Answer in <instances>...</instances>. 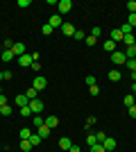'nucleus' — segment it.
<instances>
[{
	"mask_svg": "<svg viewBox=\"0 0 136 152\" xmlns=\"http://www.w3.org/2000/svg\"><path fill=\"white\" fill-rule=\"evenodd\" d=\"M109 80H111V82H120V80H123L120 70H109Z\"/></svg>",
	"mask_w": 136,
	"mask_h": 152,
	"instance_id": "nucleus-16",
	"label": "nucleus"
},
{
	"mask_svg": "<svg viewBox=\"0 0 136 152\" xmlns=\"http://www.w3.org/2000/svg\"><path fill=\"white\" fill-rule=\"evenodd\" d=\"M27 100H36V98H39V91L34 89V86H30V89H27Z\"/></svg>",
	"mask_w": 136,
	"mask_h": 152,
	"instance_id": "nucleus-17",
	"label": "nucleus"
},
{
	"mask_svg": "<svg viewBox=\"0 0 136 152\" xmlns=\"http://www.w3.org/2000/svg\"><path fill=\"white\" fill-rule=\"evenodd\" d=\"M20 116H25V118H32V109H30V104H27V107H20Z\"/></svg>",
	"mask_w": 136,
	"mask_h": 152,
	"instance_id": "nucleus-25",
	"label": "nucleus"
},
{
	"mask_svg": "<svg viewBox=\"0 0 136 152\" xmlns=\"http://www.w3.org/2000/svg\"><path fill=\"white\" fill-rule=\"evenodd\" d=\"M12 52H14V57H23L25 55V43H14Z\"/></svg>",
	"mask_w": 136,
	"mask_h": 152,
	"instance_id": "nucleus-6",
	"label": "nucleus"
},
{
	"mask_svg": "<svg viewBox=\"0 0 136 152\" xmlns=\"http://www.w3.org/2000/svg\"><path fill=\"white\" fill-rule=\"evenodd\" d=\"M0 93H2V89H0Z\"/></svg>",
	"mask_w": 136,
	"mask_h": 152,
	"instance_id": "nucleus-51",
	"label": "nucleus"
},
{
	"mask_svg": "<svg viewBox=\"0 0 136 152\" xmlns=\"http://www.w3.org/2000/svg\"><path fill=\"white\" fill-rule=\"evenodd\" d=\"M32 86H34L36 91H43L45 86H48V80H45L43 75H36V77H34V82H32Z\"/></svg>",
	"mask_w": 136,
	"mask_h": 152,
	"instance_id": "nucleus-2",
	"label": "nucleus"
},
{
	"mask_svg": "<svg viewBox=\"0 0 136 152\" xmlns=\"http://www.w3.org/2000/svg\"><path fill=\"white\" fill-rule=\"evenodd\" d=\"M0 114H2V116H9V114H12V107H9V104L0 107Z\"/></svg>",
	"mask_w": 136,
	"mask_h": 152,
	"instance_id": "nucleus-32",
	"label": "nucleus"
},
{
	"mask_svg": "<svg viewBox=\"0 0 136 152\" xmlns=\"http://www.w3.org/2000/svg\"><path fill=\"white\" fill-rule=\"evenodd\" d=\"M95 136H97V143H102V141H104V139H107V134H104V132H97V134H95Z\"/></svg>",
	"mask_w": 136,
	"mask_h": 152,
	"instance_id": "nucleus-41",
	"label": "nucleus"
},
{
	"mask_svg": "<svg viewBox=\"0 0 136 152\" xmlns=\"http://www.w3.org/2000/svg\"><path fill=\"white\" fill-rule=\"evenodd\" d=\"M36 134H39L41 139H50V127H48V125H41Z\"/></svg>",
	"mask_w": 136,
	"mask_h": 152,
	"instance_id": "nucleus-13",
	"label": "nucleus"
},
{
	"mask_svg": "<svg viewBox=\"0 0 136 152\" xmlns=\"http://www.w3.org/2000/svg\"><path fill=\"white\" fill-rule=\"evenodd\" d=\"M86 145H89V148L97 145V136H95V134H89V136H86Z\"/></svg>",
	"mask_w": 136,
	"mask_h": 152,
	"instance_id": "nucleus-18",
	"label": "nucleus"
},
{
	"mask_svg": "<svg viewBox=\"0 0 136 152\" xmlns=\"http://www.w3.org/2000/svg\"><path fill=\"white\" fill-rule=\"evenodd\" d=\"M93 123H95V116H89V118H86V129H89Z\"/></svg>",
	"mask_w": 136,
	"mask_h": 152,
	"instance_id": "nucleus-40",
	"label": "nucleus"
},
{
	"mask_svg": "<svg viewBox=\"0 0 136 152\" xmlns=\"http://www.w3.org/2000/svg\"><path fill=\"white\" fill-rule=\"evenodd\" d=\"M2 61H14V52L12 50H2Z\"/></svg>",
	"mask_w": 136,
	"mask_h": 152,
	"instance_id": "nucleus-24",
	"label": "nucleus"
},
{
	"mask_svg": "<svg viewBox=\"0 0 136 152\" xmlns=\"http://www.w3.org/2000/svg\"><path fill=\"white\" fill-rule=\"evenodd\" d=\"M134 100H136L134 95H125V98H123V104H125V107H127V109H129L132 104H134Z\"/></svg>",
	"mask_w": 136,
	"mask_h": 152,
	"instance_id": "nucleus-21",
	"label": "nucleus"
},
{
	"mask_svg": "<svg viewBox=\"0 0 136 152\" xmlns=\"http://www.w3.org/2000/svg\"><path fill=\"white\" fill-rule=\"evenodd\" d=\"M14 102H16L18 107H27V104H30V100H27L25 93H23V95H16V100H14Z\"/></svg>",
	"mask_w": 136,
	"mask_h": 152,
	"instance_id": "nucleus-11",
	"label": "nucleus"
},
{
	"mask_svg": "<svg viewBox=\"0 0 136 152\" xmlns=\"http://www.w3.org/2000/svg\"><path fill=\"white\" fill-rule=\"evenodd\" d=\"M127 68H129V73H134L136 70V59H127Z\"/></svg>",
	"mask_w": 136,
	"mask_h": 152,
	"instance_id": "nucleus-30",
	"label": "nucleus"
},
{
	"mask_svg": "<svg viewBox=\"0 0 136 152\" xmlns=\"http://www.w3.org/2000/svg\"><path fill=\"white\" fill-rule=\"evenodd\" d=\"M95 43H97V39L89 34V37H86V45H95Z\"/></svg>",
	"mask_w": 136,
	"mask_h": 152,
	"instance_id": "nucleus-35",
	"label": "nucleus"
},
{
	"mask_svg": "<svg viewBox=\"0 0 136 152\" xmlns=\"http://www.w3.org/2000/svg\"><path fill=\"white\" fill-rule=\"evenodd\" d=\"M2 80H12V73H9V70H2Z\"/></svg>",
	"mask_w": 136,
	"mask_h": 152,
	"instance_id": "nucleus-43",
	"label": "nucleus"
},
{
	"mask_svg": "<svg viewBox=\"0 0 136 152\" xmlns=\"http://www.w3.org/2000/svg\"><path fill=\"white\" fill-rule=\"evenodd\" d=\"M32 123L36 127H41V125H45V118H41V116H32Z\"/></svg>",
	"mask_w": 136,
	"mask_h": 152,
	"instance_id": "nucleus-26",
	"label": "nucleus"
},
{
	"mask_svg": "<svg viewBox=\"0 0 136 152\" xmlns=\"http://www.w3.org/2000/svg\"><path fill=\"white\" fill-rule=\"evenodd\" d=\"M68 152H82V150H79V145H73V148H71Z\"/></svg>",
	"mask_w": 136,
	"mask_h": 152,
	"instance_id": "nucleus-46",
	"label": "nucleus"
},
{
	"mask_svg": "<svg viewBox=\"0 0 136 152\" xmlns=\"http://www.w3.org/2000/svg\"><path fill=\"white\" fill-rule=\"evenodd\" d=\"M0 80H2V70H0Z\"/></svg>",
	"mask_w": 136,
	"mask_h": 152,
	"instance_id": "nucleus-49",
	"label": "nucleus"
},
{
	"mask_svg": "<svg viewBox=\"0 0 136 152\" xmlns=\"http://www.w3.org/2000/svg\"><path fill=\"white\" fill-rule=\"evenodd\" d=\"M123 32H120V27H116V30H111V41H113V43H118V41H123Z\"/></svg>",
	"mask_w": 136,
	"mask_h": 152,
	"instance_id": "nucleus-9",
	"label": "nucleus"
},
{
	"mask_svg": "<svg viewBox=\"0 0 136 152\" xmlns=\"http://www.w3.org/2000/svg\"><path fill=\"white\" fill-rule=\"evenodd\" d=\"M127 9H129V14H136V0H129V2H127Z\"/></svg>",
	"mask_w": 136,
	"mask_h": 152,
	"instance_id": "nucleus-31",
	"label": "nucleus"
},
{
	"mask_svg": "<svg viewBox=\"0 0 136 152\" xmlns=\"http://www.w3.org/2000/svg\"><path fill=\"white\" fill-rule=\"evenodd\" d=\"M100 34H102V27H97V25H95V27H91V37H95V39H97Z\"/></svg>",
	"mask_w": 136,
	"mask_h": 152,
	"instance_id": "nucleus-28",
	"label": "nucleus"
},
{
	"mask_svg": "<svg viewBox=\"0 0 136 152\" xmlns=\"http://www.w3.org/2000/svg\"><path fill=\"white\" fill-rule=\"evenodd\" d=\"M32 61H34L32 55H23V57H18V64H20V66H32Z\"/></svg>",
	"mask_w": 136,
	"mask_h": 152,
	"instance_id": "nucleus-14",
	"label": "nucleus"
},
{
	"mask_svg": "<svg viewBox=\"0 0 136 152\" xmlns=\"http://www.w3.org/2000/svg\"><path fill=\"white\" fill-rule=\"evenodd\" d=\"M5 104H7V98H5L2 93H0V107H5Z\"/></svg>",
	"mask_w": 136,
	"mask_h": 152,
	"instance_id": "nucleus-45",
	"label": "nucleus"
},
{
	"mask_svg": "<svg viewBox=\"0 0 136 152\" xmlns=\"http://www.w3.org/2000/svg\"><path fill=\"white\" fill-rule=\"evenodd\" d=\"M123 43H127V48L134 45V34H125V37H123ZM134 48H136V45H134Z\"/></svg>",
	"mask_w": 136,
	"mask_h": 152,
	"instance_id": "nucleus-23",
	"label": "nucleus"
},
{
	"mask_svg": "<svg viewBox=\"0 0 136 152\" xmlns=\"http://www.w3.org/2000/svg\"><path fill=\"white\" fill-rule=\"evenodd\" d=\"M132 95L136 98V84H132Z\"/></svg>",
	"mask_w": 136,
	"mask_h": 152,
	"instance_id": "nucleus-47",
	"label": "nucleus"
},
{
	"mask_svg": "<svg viewBox=\"0 0 136 152\" xmlns=\"http://www.w3.org/2000/svg\"><path fill=\"white\" fill-rule=\"evenodd\" d=\"M111 61L116 64V66H120V64H127V57H125L123 52H111Z\"/></svg>",
	"mask_w": 136,
	"mask_h": 152,
	"instance_id": "nucleus-4",
	"label": "nucleus"
},
{
	"mask_svg": "<svg viewBox=\"0 0 136 152\" xmlns=\"http://www.w3.org/2000/svg\"><path fill=\"white\" fill-rule=\"evenodd\" d=\"M18 136H20V141H27L30 136H32V129H30V127H23V129L18 132Z\"/></svg>",
	"mask_w": 136,
	"mask_h": 152,
	"instance_id": "nucleus-15",
	"label": "nucleus"
},
{
	"mask_svg": "<svg viewBox=\"0 0 136 152\" xmlns=\"http://www.w3.org/2000/svg\"><path fill=\"white\" fill-rule=\"evenodd\" d=\"M86 84H89V86H95V77H93V75H86Z\"/></svg>",
	"mask_w": 136,
	"mask_h": 152,
	"instance_id": "nucleus-38",
	"label": "nucleus"
},
{
	"mask_svg": "<svg viewBox=\"0 0 136 152\" xmlns=\"http://www.w3.org/2000/svg\"><path fill=\"white\" fill-rule=\"evenodd\" d=\"M75 39H77V41H84V39H86V34H84L82 30H75Z\"/></svg>",
	"mask_w": 136,
	"mask_h": 152,
	"instance_id": "nucleus-33",
	"label": "nucleus"
},
{
	"mask_svg": "<svg viewBox=\"0 0 136 152\" xmlns=\"http://www.w3.org/2000/svg\"><path fill=\"white\" fill-rule=\"evenodd\" d=\"M102 148H104L107 152H113V150H116V139H111V136H107V139L102 141Z\"/></svg>",
	"mask_w": 136,
	"mask_h": 152,
	"instance_id": "nucleus-5",
	"label": "nucleus"
},
{
	"mask_svg": "<svg viewBox=\"0 0 136 152\" xmlns=\"http://www.w3.org/2000/svg\"><path fill=\"white\" fill-rule=\"evenodd\" d=\"M59 148H61V150L64 152H68L73 148V143H71V139H68V136H61V139H59Z\"/></svg>",
	"mask_w": 136,
	"mask_h": 152,
	"instance_id": "nucleus-8",
	"label": "nucleus"
},
{
	"mask_svg": "<svg viewBox=\"0 0 136 152\" xmlns=\"http://www.w3.org/2000/svg\"><path fill=\"white\" fill-rule=\"evenodd\" d=\"M45 125L50 127V129H55V127L59 125V118L57 116H48V118H45Z\"/></svg>",
	"mask_w": 136,
	"mask_h": 152,
	"instance_id": "nucleus-12",
	"label": "nucleus"
},
{
	"mask_svg": "<svg viewBox=\"0 0 136 152\" xmlns=\"http://www.w3.org/2000/svg\"><path fill=\"white\" fill-rule=\"evenodd\" d=\"M41 141H43V139H41L39 134H32V136H30V143H32V145H39Z\"/></svg>",
	"mask_w": 136,
	"mask_h": 152,
	"instance_id": "nucleus-27",
	"label": "nucleus"
},
{
	"mask_svg": "<svg viewBox=\"0 0 136 152\" xmlns=\"http://www.w3.org/2000/svg\"><path fill=\"white\" fill-rule=\"evenodd\" d=\"M132 80H134V84H136V70H134V73H132Z\"/></svg>",
	"mask_w": 136,
	"mask_h": 152,
	"instance_id": "nucleus-48",
	"label": "nucleus"
},
{
	"mask_svg": "<svg viewBox=\"0 0 136 152\" xmlns=\"http://www.w3.org/2000/svg\"><path fill=\"white\" fill-rule=\"evenodd\" d=\"M32 70H41V64L39 61H32Z\"/></svg>",
	"mask_w": 136,
	"mask_h": 152,
	"instance_id": "nucleus-44",
	"label": "nucleus"
},
{
	"mask_svg": "<svg viewBox=\"0 0 136 152\" xmlns=\"http://www.w3.org/2000/svg\"><path fill=\"white\" fill-rule=\"evenodd\" d=\"M57 9H59V16H64V14H68L73 9V2H71V0H59Z\"/></svg>",
	"mask_w": 136,
	"mask_h": 152,
	"instance_id": "nucleus-1",
	"label": "nucleus"
},
{
	"mask_svg": "<svg viewBox=\"0 0 136 152\" xmlns=\"http://www.w3.org/2000/svg\"><path fill=\"white\" fill-rule=\"evenodd\" d=\"M134 45H136V37H134Z\"/></svg>",
	"mask_w": 136,
	"mask_h": 152,
	"instance_id": "nucleus-50",
	"label": "nucleus"
},
{
	"mask_svg": "<svg viewBox=\"0 0 136 152\" xmlns=\"http://www.w3.org/2000/svg\"><path fill=\"white\" fill-rule=\"evenodd\" d=\"M91 152H107V150L102 148V143H97V145H93V148H91Z\"/></svg>",
	"mask_w": 136,
	"mask_h": 152,
	"instance_id": "nucleus-36",
	"label": "nucleus"
},
{
	"mask_svg": "<svg viewBox=\"0 0 136 152\" xmlns=\"http://www.w3.org/2000/svg\"><path fill=\"white\" fill-rule=\"evenodd\" d=\"M89 93H91V95H97V93H100V89H97V84H95V86H89Z\"/></svg>",
	"mask_w": 136,
	"mask_h": 152,
	"instance_id": "nucleus-39",
	"label": "nucleus"
},
{
	"mask_svg": "<svg viewBox=\"0 0 136 152\" xmlns=\"http://www.w3.org/2000/svg\"><path fill=\"white\" fill-rule=\"evenodd\" d=\"M127 25H129L132 30L136 27V14H129V20H127Z\"/></svg>",
	"mask_w": 136,
	"mask_h": 152,
	"instance_id": "nucleus-29",
	"label": "nucleus"
},
{
	"mask_svg": "<svg viewBox=\"0 0 136 152\" xmlns=\"http://www.w3.org/2000/svg\"><path fill=\"white\" fill-rule=\"evenodd\" d=\"M129 116H132V118H136V104H132V107H129Z\"/></svg>",
	"mask_w": 136,
	"mask_h": 152,
	"instance_id": "nucleus-42",
	"label": "nucleus"
},
{
	"mask_svg": "<svg viewBox=\"0 0 136 152\" xmlns=\"http://www.w3.org/2000/svg\"><path fill=\"white\" fill-rule=\"evenodd\" d=\"M125 57H127V59H136V48H134V45H129V48L125 50Z\"/></svg>",
	"mask_w": 136,
	"mask_h": 152,
	"instance_id": "nucleus-19",
	"label": "nucleus"
},
{
	"mask_svg": "<svg viewBox=\"0 0 136 152\" xmlns=\"http://www.w3.org/2000/svg\"><path fill=\"white\" fill-rule=\"evenodd\" d=\"M32 143H30V139H27V141H20V150H23V152H30V150H32Z\"/></svg>",
	"mask_w": 136,
	"mask_h": 152,
	"instance_id": "nucleus-22",
	"label": "nucleus"
},
{
	"mask_svg": "<svg viewBox=\"0 0 136 152\" xmlns=\"http://www.w3.org/2000/svg\"><path fill=\"white\" fill-rule=\"evenodd\" d=\"M48 25H50L52 30H55V27H59V30H61V25H64V23H61V16H59V14L50 16V23H48Z\"/></svg>",
	"mask_w": 136,
	"mask_h": 152,
	"instance_id": "nucleus-7",
	"label": "nucleus"
},
{
	"mask_svg": "<svg viewBox=\"0 0 136 152\" xmlns=\"http://www.w3.org/2000/svg\"><path fill=\"white\" fill-rule=\"evenodd\" d=\"M61 32H64L66 37H75V27H73L71 23H64V25H61Z\"/></svg>",
	"mask_w": 136,
	"mask_h": 152,
	"instance_id": "nucleus-10",
	"label": "nucleus"
},
{
	"mask_svg": "<svg viewBox=\"0 0 136 152\" xmlns=\"http://www.w3.org/2000/svg\"><path fill=\"white\" fill-rule=\"evenodd\" d=\"M2 45H5V50H12V48H14V41H12V39H7Z\"/></svg>",
	"mask_w": 136,
	"mask_h": 152,
	"instance_id": "nucleus-37",
	"label": "nucleus"
},
{
	"mask_svg": "<svg viewBox=\"0 0 136 152\" xmlns=\"http://www.w3.org/2000/svg\"><path fill=\"white\" fill-rule=\"evenodd\" d=\"M104 50H107V52H116V43H113L111 39H109V41H104Z\"/></svg>",
	"mask_w": 136,
	"mask_h": 152,
	"instance_id": "nucleus-20",
	"label": "nucleus"
},
{
	"mask_svg": "<svg viewBox=\"0 0 136 152\" xmlns=\"http://www.w3.org/2000/svg\"><path fill=\"white\" fill-rule=\"evenodd\" d=\"M41 32H43L45 37H50V34H52V32H55V30H52L50 25H43V27H41Z\"/></svg>",
	"mask_w": 136,
	"mask_h": 152,
	"instance_id": "nucleus-34",
	"label": "nucleus"
},
{
	"mask_svg": "<svg viewBox=\"0 0 136 152\" xmlns=\"http://www.w3.org/2000/svg\"><path fill=\"white\" fill-rule=\"evenodd\" d=\"M30 109H32V114H41L43 111V100H30Z\"/></svg>",
	"mask_w": 136,
	"mask_h": 152,
	"instance_id": "nucleus-3",
	"label": "nucleus"
}]
</instances>
